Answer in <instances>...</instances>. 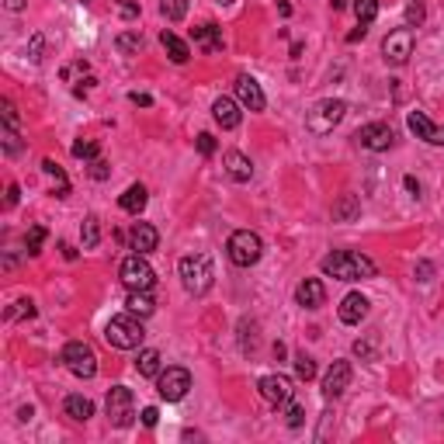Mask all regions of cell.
<instances>
[{
    "label": "cell",
    "instance_id": "6da1fadb",
    "mask_svg": "<svg viewBox=\"0 0 444 444\" xmlns=\"http://www.w3.org/2000/svg\"><path fill=\"white\" fill-rule=\"evenodd\" d=\"M323 275L326 278H337V281H364V278H375V261L358 254V250H333L320 261Z\"/></svg>",
    "mask_w": 444,
    "mask_h": 444
},
{
    "label": "cell",
    "instance_id": "7a4b0ae2",
    "mask_svg": "<svg viewBox=\"0 0 444 444\" xmlns=\"http://www.w3.org/2000/svg\"><path fill=\"white\" fill-rule=\"evenodd\" d=\"M177 275H181V285H184L187 295H205V292L212 288V281H215L212 261H208L205 254H187V257H181Z\"/></svg>",
    "mask_w": 444,
    "mask_h": 444
},
{
    "label": "cell",
    "instance_id": "3957f363",
    "mask_svg": "<svg viewBox=\"0 0 444 444\" xmlns=\"http://www.w3.org/2000/svg\"><path fill=\"white\" fill-rule=\"evenodd\" d=\"M104 340L118 351H136L142 340H146V330H142V316L136 313H122V316H111V323L104 326Z\"/></svg>",
    "mask_w": 444,
    "mask_h": 444
},
{
    "label": "cell",
    "instance_id": "277c9868",
    "mask_svg": "<svg viewBox=\"0 0 444 444\" xmlns=\"http://www.w3.org/2000/svg\"><path fill=\"white\" fill-rule=\"evenodd\" d=\"M344 115H347V101H340V98H323V101H316L313 111L306 115V129H309L313 136H330V132L344 122Z\"/></svg>",
    "mask_w": 444,
    "mask_h": 444
},
{
    "label": "cell",
    "instance_id": "5b68a950",
    "mask_svg": "<svg viewBox=\"0 0 444 444\" xmlns=\"http://www.w3.org/2000/svg\"><path fill=\"white\" fill-rule=\"evenodd\" d=\"M226 254L237 268H254L261 257H264V240L254 233V230H237L226 243Z\"/></svg>",
    "mask_w": 444,
    "mask_h": 444
},
{
    "label": "cell",
    "instance_id": "8992f818",
    "mask_svg": "<svg viewBox=\"0 0 444 444\" xmlns=\"http://www.w3.org/2000/svg\"><path fill=\"white\" fill-rule=\"evenodd\" d=\"M118 278H122V285L129 292H149L156 285V271L149 268L146 254H129L122 261V268H118Z\"/></svg>",
    "mask_w": 444,
    "mask_h": 444
},
{
    "label": "cell",
    "instance_id": "52a82bcc",
    "mask_svg": "<svg viewBox=\"0 0 444 444\" xmlns=\"http://www.w3.org/2000/svg\"><path fill=\"white\" fill-rule=\"evenodd\" d=\"M59 361L66 364V371H73L77 378H94L98 375V354L87 340H70L59 354Z\"/></svg>",
    "mask_w": 444,
    "mask_h": 444
},
{
    "label": "cell",
    "instance_id": "ba28073f",
    "mask_svg": "<svg viewBox=\"0 0 444 444\" xmlns=\"http://www.w3.org/2000/svg\"><path fill=\"white\" fill-rule=\"evenodd\" d=\"M187 389H191V371L181 368V364H170V368H163V371L156 375V392H160V399H167V403L184 399Z\"/></svg>",
    "mask_w": 444,
    "mask_h": 444
},
{
    "label": "cell",
    "instance_id": "9c48e42d",
    "mask_svg": "<svg viewBox=\"0 0 444 444\" xmlns=\"http://www.w3.org/2000/svg\"><path fill=\"white\" fill-rule=\"evenodd\" d=\"M108 420H111V427H129L132 420H136V396H132V389L129 385H115V389H108Z\"/></svg>",
    "mask_w": 444,
    "mask_h": 444
},
{
    "label": "cell",
    "instance_id": "30bf717a",
    "mask_svg": "<svg viewBox=\"0 0 444 444\" xmlns=\"http://www.w3.org/2000/svg\"><path fill=\"white\" fill-rule=\"evenodd\" d=\"M382 56H385V63H392V66H403L409 56H413V28H396V32H389L385 35V42H382Z\"/></svg>",
    "mask_w": 444,
    "mask_h": 444
},
{
    "label": "cell",
    "instance_id": "8fae6325",
    "mask_svg": "<svg viewBox=\"0 0 444 444\" xmlns=\"http://www.w3.org/2000/svg\"><path fill=\"white\" fill-rule=\"evenodd\" d=\"M354 139H358L364 149H371V153H385V149H392L396 132H392V125H385V122H368V125H361V129L354 132Z\"/></svg>",
    "mask_w": 444,
    "mask_h": 444
},
{
    "label": "cell",
    "instance_id": "7c38bea8",
    "mask_svg": "<svg viewBox=\"0 0 444 444\" xmlns=\"http://www.w3.org/2000/svg\"><path fill=\"white\" fill-rule=\"evenodd\" d=\"M257 389H261V396H264L271 406H288V403H292V396H295L292 378H288V375H281V371L264 375V378L257 382Z\"/></svg>",
    "mask_w": 444,
    "mask_h": 444
},
{
    "label": "cell",
    "instance_id": "4fadbf2b",
    "mask_svg": "<svg viewBox=\"0 0 444 444\" xmlns=\"http://www.w3.org/2000/svg\"><path fill=\"white\" fill-rule=\"evenodd\" d=\"M406 125H409V132H413L416 139H423V142H430V146H444V125H434L423 111H409V115H406Z\"/></svg>",
    "mask_w": 444,
    "mask_h": 444
},
{
    "label": "cell",
    "instance_id": "5bb4252c",
    "mask_svg": "<svg viewBox=\"0 0 444 444\" xmlns=\"http://www.w3.org/2000/svg\"><path fill=\"white\" fill-rule=\"evenodd\" d=\"M347 385H351V364L347 361H333L326 368V375H323V396L326 399H337V396H344Z\"/></svg>",
    "mask_w": 444,
    "mask_h": 444
},
{
    "label": "cell",
    "instance_id": "9a60e30c",
    "mask_svg": "<svg viewBox=\"0 0 444 444\" xmlns=\"http://www.w3.org/2000/svg\"><path fill=\"white\" fill-rule=\"evenodd\" d=\"M237 98H240V104H243V108H250V111H264V104H268V98H264L261 84H257L254 77H247V73H240V77H237Z\"/></svg>",
    "mask_w": 444,
    "mask_h": 444
},
{
    "label": "cell",
    "instance_id": "2e32d148",
    "mask_svg": "<svg viewBox=\"0 0 444 444\" xmlns=\"http://www.w3.org/2000/svg\"><path fill=\"white\" fill-rule=\"evenodd\" d=\"M368 299L361 295V292H351V295H344V302H340V309H337V316H340V323H347V326H358L364 316H368Z\"/></svg>",
    "mask_w": 444,
    "mask_h": 444
},
{
    "label": "cell",
    "instance_id": "e0dca14e",
    "mask_svg": "<svg viewBox=\"0 0 444 444\" xmlns=\"http://www.w3.org/2000/svg\"><path fill=\"white\" fill-rule=\"evenodd\" d=\"M295 302H299V306H306V309H320V306L326 302V285H323L320 278H306V281H299V288H295Z\"/></svg>",
    "mask_w": 444,
    "mask_h": 444
},
{
    "label": "cell",
    "instance_id": "ac0fdd59",
    "mask_svg": "<svg viewBox=\"0 0 444 444\" xmlns=\"http://www.w3.org/2000/svg\"><path fill=\"white\" fill-rule=\"evenodd\" d=\"M222 167H226V174H230L237 184H247V181L254 177V163H250V156L240 153V149H230L226 156H222Z\"/></svg>",
    "mask_w": 444,
    "mask_h": 444
},
{
    "label": "cell",
    "instance_id": "d6986e66",
    "mask_svg": "<svg viewBox=\"0 0 444 444\" xmlns=\"http://www.w3.org/2000/svg\"><path fill=\"white\" fill-rule=\"evenodd\" d=\"M212 118H215L222 129H237V125L243 122V111H240V104H237L233 98H215V104H212Z\"/></svg>",
    "mask_w": 444,
    "mask_h": 444
},
{
    "label": "cell",
    "instance_id": "ffe728a7",
    "mask_svg": "<svg viewBox=\"0 0 444 444\" xmlns=\"http://www.w3.org/2000/svg\"><path fill=\"white\" fill-rule=\"evenodd\" d=\"M156 243H160V233L149 226V222H136L132 233H129V247H132L136 254H153Z\"/></svg>",
    "mask_w": 444,
    "mask_h": 444
},
{
    "label": "cell",
    "instance_id": "44dd1931",
    "mask_svg": "<svg viewBox=\"0 0 444 444\" xmlns=\"http://www.w3.org/2000/svg\"><path fill=\"white\" fill-rule=\"evenodd\" d=\"M191 39H194V46L198 49H205V53H219L222 49V28L219 25H198V28H191Z\"/></svg>",
    "mask_w": 444,
    "mask_h": 444
},
{
    "label": "cell",
    "instance_id": "7402d4cb",
    "mask_svg": "<svg viewBox=\"0 0 444 444\" xmlns=\"http://www.w3.org/2000/svg\"><path fill=\"white\" fill-rule=\"evenodd\" d=\"M63 413H66L70 420H77V423H87V420L94 416V403H91L87 396L73 392V396H66V403H63Z\"/></svg>",
    "mask_w": 444,
    "mask_h": 444
},
{
    "label": "cell",
    "instance_id": "603a6c76",
    "mask_svg": "<svg viewBox=\"0 0 444 444\" xmlns=\"http://www.w3.org/2000/svg\"><path fill=\"white\" fill-rule=\"evenodd\" d=\"M361 215V198L358 194H340L333 201V222H354Z\"/></svg>",
    "mask_w": 444,
    "mask_h": 444
},
{
    "label": "cell",
    "instance_id": "cb8c5ba5",
    "mask_svg": "<svg viewBox=\"0 0 444 444\" xmlns=\"http://www.w3.org/2000/svg\"><path fill=\"white\" fill-rule=\"evenodd\" d=\"M136 371H139L142 378H156V375L163 371V358H160V351H153V347L139 351V358H136Z\"/></svg>",
    "mask_w": 444,
    "mask_h": 444
},
{
    "label": "cell",
    "instance_id": "d4e9b609",
    "mask_svg": "<svg viewBox=\"0 0 444 444\" xmlns=\"http://www.w3.org/2000/svg\"><path fill=\"white\" fill-rule=\"evenodd\" d=\"M160 46L167 49V56H170L174 63H187V56H191V49H187V42H184V39H177L174 32H167V28L160 32Z\"/></svg>",
    "mask_w": 444,
    "mask_h": 444
},
{
    "label": "cell",
    "instance_id": "484cf974",
    "mask_svg": "<svg viewBox=\"0 0 444 444\" xmlns=\"http://www.w3.org/2000/svg\"><path fill=\"white\" fill-rule=\"evenodd\" d=\"M146 201H149V194H146V187H142V184H132V187L118 198L122 212H129V215H139V212L146 208Z\"/></svg>",
    "mask_w": 444,
    "mask_h": 444
},
{
    "label": "cell",
    "instance_id": "4316f807",
    "mask_svg": "<svg viewBox=\"0 0 444 444\" xmlns=\"http://www.w3.org/2000/svg\"><path fill=\"white\" fill-rule=\"evenodd\" d=\"M80 243H84V250H94L101 243V219L98 215H87L80 222Z\"/></svg>",
    "mask_w": 444,
    "mask_h": 444
},
{
    "label": "cell",
    "instance_id": "83f0119b",
    "mask_svg": "<svg viewBox=\"0 0 444 444\" xmlns=\"http://www.w3.org/2000/svg\"><path fill=\"white\" fill-rule=\"evenodd\" d=\"M125 309L146 320V316H153L156 302H153V295H149V292H129V299H125Z\"/></svg>",
    "mask_w": 444,
    "mask_h": 444
},
{
    "label": "cell",
    "instance_id": "f1b7e54d",
    "mask_svg": "<svg viewBox=\"0 0 444 444\" xmlns=\"http://www.w3.org/2000/svg\"><path fill=\"white\" fill-rule=\"evenodd\" d=\"M0 139H4V153H8V156H21V153H25V142L18 139L15 125L4 122V129H0Z\"/></svg>",
    "mask_w": 444,
    "mask_h": 444
},
{
    "label": "cell",
    "instance_id": "f546056e",
    "mask_svg": "<svg viewBox=\"0 0 444 444\" xmlns=\"http://www.w3.org/2000/svg\"><path fill=\"white\" fill-rule=\"evenodd\" d=\"M354 15H358V25H371L378 18V0H354Z\"/></svg>",
    "mask_w": 444,
    "mask_h": 444
},
{
    "label": "cell",
    "instance_id": "4dcf8cb0",
    "mask_svg": "<svg viewBox=\"0 0 444 444\" xmlns=\"http://www.w3.org/2000/svg\"><path fill=\"white\" fill-rule=\"evenodd\" d=\"M160 11L167 21H184L187 15V0H160Z\"/></svg>",
    "mask_w": 444,
    "mask_h": 444
},
{
    "label": "cell",
    "instance_id": "1f68e13d",
    "mask_svg": "<svg viewBox=\"0 0 444 444\" xmlns=\"http://www.w3.org/2000/svg\"><path fill=\"white\" fill-rule=\"evenodd\" d=\"M115 46H118V53H125V56H129V53H139V49H142V35H139V32H122V35L115 39Z\"/></svg>",
    "mask_w": 444,
    "mask_h": 444
},
{
    "label": "cell",
    "instance_id": "d6a6232c",
    "mask_svg": "<svg viewBox=\"0 0 444 444\" xmlns=\"http://www.w3.org/2000/svg\"><path fill=\"white\" fill-rule=\"evenodd\" d=\"M42 170H46V174H49V177H56V181H59V184H63V187H59V194H56V198H66V194H70V181H66V174H63V167H59V163H56V160H42Z\"/></svg>",
    "mask_w": 444,
    "mask_h": 444
},
{
    "label": "cell",
    "instance_id": "836d02e7",
    "mask_svg": "<svg viewBox=\"0 0 444 444\" xmlns=\"http://www.w3.org/2000/svg\"><path fill=\"white\" fill-rule=\"evenodd\" d=\"M295 375L302 378V382H313L316 378V361L302 351V354H295Z\"/></svg>",
    "mask_w": 444,
    "mask_h": 444
},
{
    "label": "cell",
    "instance_id": "e575fe53",
    "mask_svg": "<svg viewBox=\"0 0 444 444\" xmlns=\"http://www.w3.org/2000/svg\"><path fill=\"white\" fill-rule=\"evenodd\" d=\"M427 18V8H423V0H409L406 4V28H420Z\"/></svg>",
    "mask_w": 444,
    "mask_h": 444
},
{
    "label": "cell",
    "instance_id": "d590c367",
    "mask_svg": "<svg viewBox=\"0 0 444 444\" xmlns=\"http://www.w3.org/2000/svg\"><path fill=\"white\" fill-rule=\"evenodd\" d=\"M375 347H378V333H368V340H354V354L361 361H375Z\"/></svg>",
    "mask_w": 444,
    "mask_h": 444
},
{
    "label": "cell",
    "instance_id": "8d00e7d4",
    "mask_svg": "<svg viewBox=\"0 0 444 444\" xmlns=\"http://www.w3.org/2000/svg\"><path fill=\"white\" fill-rule=\"evenodd\" d=\"M42 243H46V230H42V226H32V230H28V237H25V250L35 257V254L42 250Z\"/></svg>",
    "mask_w": 444,
    "mask_h": 444
},
{
    "label": "cell",
    "instance_id": "74e56055",
    "mask_svg": "<svg viewBox=\"0 0 444 444\" xmlns=\"http://www.w3.org/2000/svg\"><path fill=\"white\" fill-rule=\"evenodd\" d=\"M32 316H35L32 299H21V302H15V309H8V320H32Z\"/></svg>",
    "mask_w": 444,
    "mask_h": 444
},
{
    "label": "cell",
    "instance_id": "f35d334b",
    "mask_svg": "<svg viewBox=\"0 0 444 444\" xmlns=\"http://www.w3.org/2000/svg\"><path fill=\"white\" fill-rule=\"evenodd\" d=\"M73 156L77 160H98V142H91V139L73 142Z\"/></svg>",
    "mask_w": 444,
    "mask_h": 444
},
{
    "label": "cell",
    "instance_id": "ab89813d",
    "mask_svg": "<svg viewBox=\"0 0 444 444\" xmlns=\"http://www.w3.org/2000/svg\"><path fill=\"white\" fill-rule=\"evenodd\" d=\"M285 420H288V427H292V430H299V427H302V420H306V409H302L299 403H288V416H285Z\"/></svg>",
    "mask_w": 444,
    "mask_h": 444
},
{
    "label": "cell",
    "instance_id": "60d3db41",
    "mask_svg": "<svg viewBox=\"0 0 444 444\" xmlns=\"http://www.w3.org/2000/svg\"><path fill=\"white\" fill-rule=\"evenodd\" d=\"M42 49H46V35H32V42H28V59L39 63V59H42Z\"/></svg>",
    "mask_w": 444,
    "mask_h": 444
},
{
    "label": "cell",
    "instance_id": "b9f144b4",
    "mask_svg": "<svg viewBox=\"0 0 444 444\" xmlns=\"http://www.w3.org/2000/svg\"><path fill=\"white\" fill-rule=\"evenodd\" d=\"M198 153H201V156H212V153H215V136L201 132V136H198Z\"/></svg>",
    "mask_w": 444,
    "mask_h": 444
},
{
    "label": "cell",
    "instance_id": "7bdbcfd3",
    "mask_svg": "<svg viewBox=\"0 0 444 444\" xmlns=\"http://www.w3.org/2000/svg\"><path fill=\"white\" fill-rule=\"evenodd\" d=\"M413 275H416V281H430V278H434V264H427V261H416Z\"/></svg>",
    "mask_w": 444,
    "mask_h": 444
},
{
    "label": "cell",
    "instance_id": "ee69618b",
    "mask_svg": "<svg viewBox=\"0 0 444 444\" xmlns=\"http://www.w3.org/2000/svg\"><path fill=\"white\" fill-rule=\"evenodd\" d=\"M0 111H4V122H8V125L18 129V108H15L11 101H0Z\"/></svg>",
    "mask_w": 444,
    "mask_h": 444
},
{
    "label": "cell",
    "instance_id": "f6af8a7d",
    "mask_svg": "<svg viewBox=\"0 0 444 444\" xmlns=\"http://www.w3.org/2000/svg\"><path fill=\"white\" fill-rule=\"evenodd\" d=\"M108 174H111V170H108L104 160H91V177H94V181H104Z\"/></svg>",
    "mask_w": 444,
    "mask_h": 444
},
{
    "label": "cell",
    "instance_id": "bcb514c9",
    "mask_svg": "<svg viewBox=\"0 0 444 444\" xmlns=\"http://www.w3.org/2000/svg\"><path fill=\"white\" fill-rule=\"evenodd\" d=\"M118 11H122V18H139V4H132V0H118Z\"/></svg>",
    "mask_w": 444,
    "mask_h": 444
},
{
    "label": "cell",
    "instance_id": "7dc6e473",
    "mask_svg": "<svg viewBox=\"0 0 444 444\" xmlns=\"http://www.w3.org/2000/svg\"><path fill=\"white\" fill-rule=\"evenodd\" d=\"M18 194H21V187H18V184H8V198H4V208H8V212L18 205Z\"/></svg>",
    "mask_w": 444,
    "mask_h": 444
},
{
    "label": "cell",
    "instance_id": "c3c4849f",
    "mask_svg": "<svg viewBox=\"0 0 444 444\" xmlns=\"http://www.w3.org/2000/svg\"><path fill=\"white\" fill-rule=\"evenodd\" d=\"M156 420H160V409L156 406H146L142 409V427H156Z\"/></svg>",
    "mask_w": 444,
    "mask_h": 444
},
{
    "label": "cell",
    "instance_id": "681fc988",
    "mask_svg": "<svg viewBox=\"0 0 444 444\" xmlns=\"http://www.w3.org/2000/svg\"><path fill=\"white\" fill-rule=\"evenodd\" d=\"M129 101H132V104H139V108H149V104H153V98H149V94H139V91H132V94H129Z\"/></svg>",
    "mask_w": 444,
    "mask_h": 444
},
{
    "label": "cell",
    "instance_id": "f907efd6",
    "mask_svg": "<svg viewBox=\"0 0 444 444\" xmlns=\"http://www.w3.org/2000/svg\"><path fill=\"white\" fill-rule=\"evenodd\" d=\"M364 35H368V25H358V28L347 35V42H358V39H364Z\"/></svg>",
    "mask_w": 444,
    "mask_h": 444
},
{
    "label": "cell",
    "instance_id": "816d5d0a",
    "mask_svg": "<svg viewBox=\"0 0 444 444\" xmlns=\"http://www.w3.org/2000/svg\"><path fill=\"white\" fill-rule=\"evenodd\" d=\"M406 191L420 198V181H416V177H406Z\"/></svg>",
    "mask_w": 444,
    "mask_h": 444
},
{
    "label": "cell",
    "instance_id": "f5cc1de1",
    "mask_svg": "<svg viewBox=\"0 0 444 444\" xmlns=\"http://www.w3.org/2000/svg\"><path fill=\"white\" fill-rule=\"evenodd\" d=\"M25 4H28V0H4V8H8V11H21Z\"/></svg>",
    "mask_w": 444,
    "mask_h": 444
},
{
    "label": "cell",
    "instance_id": "db71d44e",
    "mask_svg": "<svg viewBox=\"0 0 444 444\" xmlns=\"http://www.w3.org/2000/svg\"><path fill=\"white\" fill-rule=\"evenodd\" d=\"M59 250H63V257H66V261H77V250H73V247H66V243H63Z\"/></svg>",
    "mask_w": 444,
    "mask_h": 444
},
{
    "label": "cell",
    "instance_id": "11a10c76",
    "mask_svg": "<svg viewBox=\"0 0 444 444\" xmlns=\"http://www.w3.org/2000/svg\"><path fill=\"white\" fill-rule=\"evenodd\" d=\"M330 8H333V11H344V8H347V0H330Z\"/></svg>",
    "mask_w": 444,
    "mask_h": 444
}]
</instances>
